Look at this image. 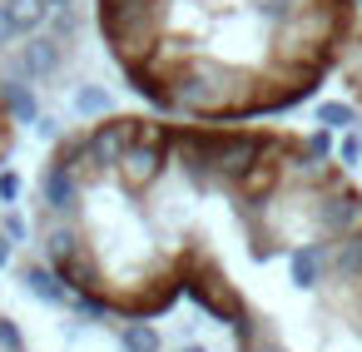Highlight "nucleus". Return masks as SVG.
<instances>
[{"label": "nucleus", "instance_id": "1", "mask_svg": "<svg viewBox=\"0 0 362 352\" xmlns=\"http://www.w3.org/2000/svg\"><path fill=\"white\" fill-rule=\"evenodd\" d=\"M30 223L110 317L194 303L233 352H362V184L322 134L115 110L50 144Z\"/></svg>", "mask_w": 362, "mask_h": 352}, {"label": "nucleus", "instance_id": "2", "mask_svg": "<svg viewBox=\"0 0 362 352\" xmlns=\"http://www.w3.org/2000/svg\"><path fill=\"white\" fill-rule=\"evenodd\" d=\"M362 0H95V30L144 110L273 119L347 55Z\"/></svg>", "mask_w": 362, "mask_h": 352}, {"label": "nucleus", "instance_id": "3", "mask_svg": "<svg viewBox=\"0 0 362 352\" xmlns=\"http://www.w3.org/2000/svg\"><path fill=\"white\" fill-rule=\"evenodd\" d=\"M337 80H342V90H347L352 110L362 115V16H357V30H352V40H347V55H342V65H337Z\"/></svg>", "mask_w": 362, "mask_h": 352}, {"label": "nucleus", "instance_id": "4", "mask_svg": "<svg viewBox=\"0 0 362 352\" xmlns=\"http://www.w3.org/2000/svg\"><path fill=\"white\" fill-rule=\"evenodd\" d=\"M16 110H11V100H6V90H0V164H6L11 154H16Z\"/></svg>", "mask_w": 362, "mask_h": 352}]
</instances>
